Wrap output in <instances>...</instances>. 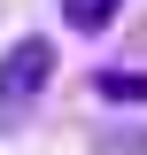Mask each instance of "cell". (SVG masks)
Masks as SVG:
<instances>
[{"label":"cell","mask_w":147,"mask_h":155,"mask_svg":"<svg viewBox=\"0 0 147 155\" xmlns=\"http://www.w3.org/2000/svg\"><path fill=\"white\" fill-rule=\"evenodd\" d=\"M47 78H54V39H47V31H23L16 47L0 54V132H16L23 116L39 109Z\"/></svg>","instance_id":"1"},{"label":"cell","mask_w":147,"mask_h":155,"mask_svg":"<svg viewBox=\"0 0 147 155\" xmlns=\"http://www.w3.org/2000/svg\"><path fill=\"white\" fill-rule=\"evenodd\" d=\"M93 93L109 101V109H147V70H101Z\"/></svg>","instance_id":"2"},{"label":"cell","mask_w":147,"mask_h":155,"mask_svg":"<svg viewBox=\"0 0 147 155\" xmlns=\"http://www.w3.org/2000/svg\"><path fill=\"white\" fill-rule=\"evenodd\" d=\"M116 8H124V0H62V23H70V31H109V23H116Z\"/></svg>","instance_id":"3"},{"label":"cell","mask_w":147,"mask_h":155,"mask_svg":"<svg viewBox=\"0 0 147 155\" xmlns=\"http://www.w3.org/2000/svg\"><path fill=\"white\" fill-rule=\"evenodd\" d=\"M93 147H101V155H147V132H139V124H132V132L116 124V132H101Z\"/></svg>","instance_id":"4"}]
</instances>
